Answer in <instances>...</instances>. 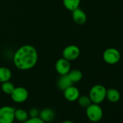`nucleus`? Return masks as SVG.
I'll return each instance as SVG.
<instances>
[{"label": "nucleus", "mask_w": 123, "mask_h": 123, "mask_svg": "<svg viewBox=\"0 0 123 123\" xmlns=\"http://www.w3.org/2000/svg\"><path fill=\"white\" fill-rule=\"evenodd\" d=\"M103 59L109 65H115L119 62L121 59L120 52L115 48L111 47L106 49L103 53Z\"/></svg>", "instance_id": "obj_4"}, {"label": "nucleus", "mask_w": 123, "mask_h": 123, "mask_svg": "<svg viewBox=\"0 0 123 123\" xmlns=\"http://www.w3.org/2000/svg\"><path fill=\"white\" fill-rule=\"evenodd\" d=\"M80 49L75 45H70L65 47L62 51L63 58L68 61H74L80 56Z\"/></svg>", "instance_id": "obj_7"}, {"label": "nucleus", "mask_w": 123, "mask_h": 123, "mask_svg": "<svg viewBox=\"0 0 123 123\" xmlns=\"http://www.w3.org/2000/svg\"><path fill=\"white\" fill-rule=\"evenodd\" d=\"M38 52L31 45H24L20 47L14 54L13 62L15 67L21 70L33 68L37 63Z\"/></svg>", "instance_id": "obj_1"}, {"label": "nucleus", "mask_w": 123, "mask_h": 123, "mask_svg": "<svg viewBox=\"0 0 123 123\" xmlns=\"http://www.w3.org/2000/svg\"><path fill=\"white\" fill-rule=\"evenodd\" d=\"M78 104L82 107L86 109L92 102L88 96H80L78 99Z\"/></svg>", "instance_id": "obj_18"}, {"label": "nucleus", "mask_w": 123, "mask_h": 123, "mask_svg": "<svg viewBox=\"0 0 123 123\" xmlns=\"http://www.w3.org/2000/svg\"><path fill=\"white\" fill-rule=\"evenodd\" d=\"M86 109V116L91 122H97L102 119L103 110L99 104L91 103Z\"/></svg>", "instance_id": "obj_3"}, {"label": "nucleus", "mask_w": 123, "mask_h": 123, "mask_svg": "<svg viewBox=\"0 0 123 123\" xmlns=\"http://www.w3.org/2000/svg\"><path fill=\"white\" fill-rule=\"evenodd\" d=\"M62 123H74V122L70 120H65V121H63Z\"/></svg>", "instance_id": "obj_22"}, {"label": "nucleus", "mask_w": 123, "mask_h": 123, "mask_svg": "<svg viewBox=\"0 0 123 123\" xmlns=\"http://www.w3.org/2000/svg\"><path fill=\"white\" fill-rule=\"evenodd\" d=\"M64 96L67 101L73 102L78 99L80 96V91L76 87L71 86L64 91Z\"/></svg>", "instance_id": "obj_9"}, {"label": "nucleus", "mask_w": 123, "mask_h": 123, "mask_svg": "<svg viewBox=\"0 0 123 123\" xmlns=\"http://www.w3.org/2000/svg\"><path fill=\"white\" fill-rule=\"evenodd\" d=\"M23 123H45L43 120H41L38 117H30Z\"/></svg>", "instance_id": "obj_20"}, {"label": "nucleus", "mask_w": 123, "mask_h": 123, "mask_svg": "<svg viewBox=\"0 0 123 123\" xmlns=\"http://www.w3.org/2000/svg\"><path fill=\"white\" fill-rule=\"evenodd\" d=\"M121 94L119 91L115 88H109L106 89V98L111 102V103H117L120 100Z\"/></svg>", "instance_id": "obj_13"}, {"label": "nucleus", "mask_w": 123, "mask_h": 123, "mask_svg": "<svg viewBox=\"0 0 123 123\" xmlns=\"http://www.w3.org/2000/svg\"><path fill=\"white\" fill-rule=\"evenodd\" d=\"M106 88L100 84L93 86L89 91V98L92 103L100 104L106 98Z\"/></svg>", "instance_id": "obj_2"}, {"label": "nucleus", "mask_w": 123, "mask_h": 123, "mask_svg": "<svg viewBox=\"0 0 123 123\" xmlns=\"http://www.w3.org/2000/svg\"><path fill=\"white\" fill-rule=\"evenodd\" d=\"M68 75L73 83H78V82L80 81L83 78L82 72L79 70H75V69L70 70L68 73Z\"/></svg>", "instance_id": "obj_16"}, {"label": "nucleus", "mask_w": 123, "mask_h": 123, "mask_svg": "<svg viewBox=\"0 0 123 123\" xmlns=\"http://www.w3.org/2000/svg\"><path fill=\"white\" fill-rule=\"evenodd\" d=\"M73 82L70 79L68 75H62L58 78L56 81L57 88L62 91H65L66 88H69L70 86H73Z\"/></svg>", "instance_id": "obj_11"}, {"label": "nucleus", "mask_w": 123, "mask_h": 123, "mask_svg": "<svg viewBox=\"0 0 123 123\" xmlns=\"http://www.w3.org/2000/svg\"><path fill=\"white\" fill-rule=\"evenodd\" d=\"M15 109L10 106H4L0 108V123H13Z\"/></svg>", "instance_id": "obj_5"}, {"label": "nucleus", "mask_w": 123, "mask_h": 123, "mask_svg": "<svg viewBox=\"0 0 123 123\" xmlns=\"http://www.w3.org/2000/svg\"><path fill=\"white\" fill-rule=\"evenodd\" d=\"M63 4L66 9L70 11H73L78 8L80 4V0H63Z\"/></svg>", "instance_id": "obj_17"}, {"label": "nucleus", "mask_w": 123, "mask_h": 123, "mask_svg": "<svg viewBox=\"0 0 123 123\" xmlns=\"http://www.w3.org/2000/svg\"><path fill=\"white\" fill-rule=\"evenodd\" d=\"M15 88V87L14 86L13 83L10 82V80L5 82V83H2V90L3 91V92L5 93H7V94L10 95L12 93V92L13 91Z\"/></svg>", "instance_id": "obj_19"}, {"label": "nucleus", "mask_w": 123, "mask_h": 123, "mask_svg": "<svg viewBox=\"0 0 123 123\" xmlns=\"http://www.w3.org/2000/svg\"><path fill=\"white\" fill-rule=\"evenodd\" d=\"M30 117H37L39 115V111L36 108H31L28 111Z\"/></svg>", "instance_id": "obj_21"}, {"label": "nucleus", "mask_w": 123, "mask_h": 123, "mask_svg": "<svg viewBox=\"0 0 123 123\" xmlns=\"http://www.w3.org/2000/svg\"><path fill=\"white\" fill-rule=\"evenodd\" d=\"M55 68L56 72L60 75H68V73L70 71L71 65L70 61L67 60L65 58L59 59L56 61Z\"/></svg>", "instance_id": "obj_8"}, {"label": "nucleus", "mask_w": 123, "mask_h": 123, "mask_svg": "<svg viewBox=\"0 0 123 123\" xmlns=\"http://www.w3.org/2000/svg\"><path fill=\"white\" fill-rule=\"evenodd\" d=\"M12 99L16 103L25 102L28 98V91L23 87L15 88L10 94Z\"/></svg>", "instance_id": "obj_6"}, {"label": "nucleus", "mask_w": 123, "mask_h": 123, "mask_svg": "<svg viewBox=\"0 0 123 123\" xmlns=\"http://www.w3.org/2000/svg\"><path fill=\"white\" fill-rule=\"evenodd\" d=\"M12 78L11 70L5 67H0V83L9 81Z\"/></svg>", "instance_id": "obj_14"}, {"label": "nucleus", "mask_w": 123, "mask_h": 123, "mask_svg": "<svg viewBox=\"0 0 123 123\" xmlns=\"http://www.w3.org/2000/svg\"><path fill=\"white\" fill-rule=\"evenodd\" d=\"M38 117L44 122H50L55 117L54 111L50 108H45L39 111Z\"/></svg>", "instance_id": "obj_12"}, {"label": "nucleus", "mask_w": 123, "mask_h": 123, "mask_svg": "<svg viewBox=\"0 0 123 123\" xmlns=\"http://www.w3.org/2000/svg\"><path fill=\"white\" fill-rule=\"evenodd\" d=\"M72 15H73V19L74 22L78 24V25H83L86 20H87V16L84 11L82 10L77 8L72 11Z\"/></svg>", "instance_id": "obj_10"}, {"label": "nucleus", "mask_w": 123, "mask_h": 123, "mask_svg": "<svg viewBox=\"0 0 123 123\" xmlns=\"http://www.w3.org/2000/svg\"><path fill=\"white\" fill-rule=\"evenodd\" d=\"M29 118L28 112L22 109H15V119L20 122H24Z\"/></svg>", "instance_id": "obj_15"}]
</instances>
